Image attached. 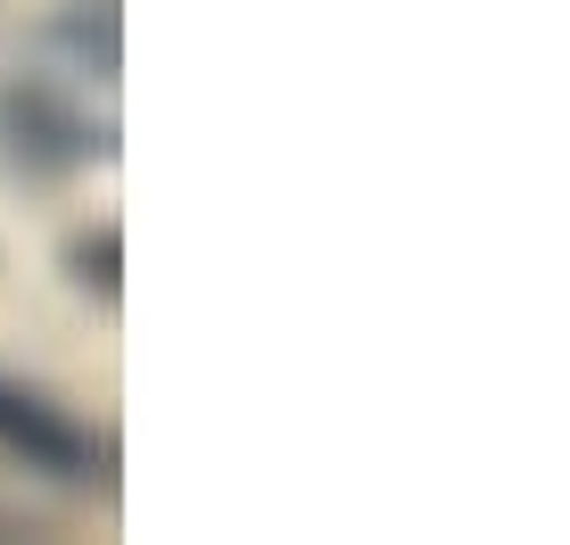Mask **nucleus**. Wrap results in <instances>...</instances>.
<instances>
[{
    "instance_id": "nucleus-1",
    "label": "nucleus",
    "mask_w": 570,
    "mask_h": 545,
    "mask_svg": "<svg viewBox=\"0 0 570 545\" xmlns=\"http://www.w3.org/2000/svg\"><path fill=\"white\" fill-rule=\"evenodd\" d=\"M0 463H17L26 479H50V488H75V496L116 488V438L17 373H0Z\"/></svg>"
},
{
    "instance_id": "nucleus-2",
    "label": "nucleus",
    "mask_w": 570,
    "mask_h": 545,
    "mask_svg": "<svg viewBox=\"0 0 570 545\" xmlns=\"http://www.w3.org/2000/svg\"><path fill=\"white\" fill-rule=\"evenodd\" d=\"M0 158L33 182H67L83 166H108V125H91V108L58 75H0Z\"/></svg>"
},
{
    "instance_id": "nucleus-3",
    "label": "nucleus",
    "mask_w": 570,
    "mask_h": 545,
    "mask_svg": "<svg viewBox=\"0 0 570 545\" xmlns=\"http://www.w3.org/2000/svg\"><path fill=\"white\" fill-rule=\"evenodd\" d=\"M42 50L67 58V83H116V9L75 0L42 26Z\"/></svg>"
},
{
    "instance_id": "nucleus-4",
    "label": "nucleus",
    "mask_w": 570,
    "mask_h": 545,
    "mask_svg": "<svg viewBox=\"0 0 570 545\" xmlns=\"http://www.w3.org/2000/svg\"><path fill=\"white\" fill-rule=\"evenodd\" d=\"M116 265H125V231H116V224L83 231V240L67 248V272H75V289H91L100 306H116V289H125V281H116Z\"/></svg>"
}]
</instances>
